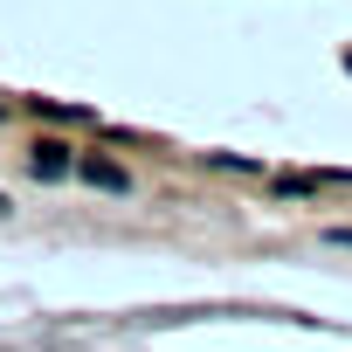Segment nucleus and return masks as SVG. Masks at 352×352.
<instances>
[{
	"mask_svg": "<svg viewBox=\"0 0 352 352\" xmlns=\"http://www.w3.org/2000/svg\"><path fill=\"white\" fill-rule=\"evenodd\" d=\"M0 208H8V201H0Z\"/></svg>",
	"mask_w": 352,
	"mask_h": 352,
	"instance_id": "3",
	"label": "nucleus"
},
{
	"mask_svg": "<svg viewBox=\"0 0 352 352\" xmlns=\"http://www.w3.org/2000/svg\"><path fill=\"white\" fill-rule=\"evenodd\" d=\"M28 166H35V180H63V173H69V166H76V159H69V145H56V138H42V145H35V159H28Z\"/></svg>",
	"mask_w": 352,
	"mask_h": 352,
	"instance_id": "2",
	"label": "nucleus"
},
{
	"mask_svg": "<svg viewBox=\"0 0 352 352\" xmlns=\"http://www.w3.org/2000/svg\"><path fill=\"white\" fill-rule=\"evenodd\" d=\"M76 173H83L90 187H104V194H131V173H124V166H111V159H97V152H90V159H76Z\"/></svg>",
	"mask_w": 352,
	"mask_h": 352,
	"instance_id": "1",
	"label": "nucleus"
}]
</instances>
